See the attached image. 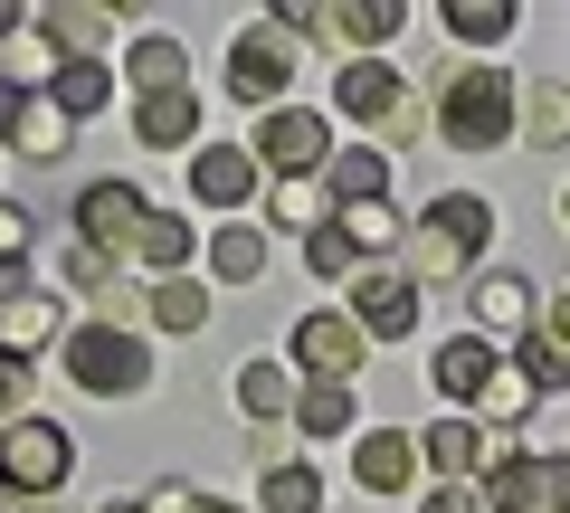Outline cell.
<instances>
[{"label":"cell","instance_id":"cell-30","mask_svg":"<svg viewBox=\"0 0 570 513\" xmlns=\"http://www.w3.org/2000/svg\"><path fill=\"white\" fill-rule=\"evenodd\" d=\"M153 324H163V333H200L209 324V295L190 286V276H163V286H153Z\"/></svg>","mask_w":570,"mask_h":513},{"label":"cell","instance_id":"cell-25","mask_svg":"<svg viewBox=\"0 0 570 513\" xmlns=\"http://www.w3.org/2000/svg\"><path fill=\"white\" fill-rule=\"evenodd\" d=\"M134 257H142V267H163V276H181V267H190V219L153 209V219L134 228Z\"/></svg>","mask_w":570,"mask_h":513},{"label":"cell","instance_id":"cell-9","mask_svg":"<svg viewBox=\"0 0 570 513\" xmlns=\"http://www.w3.org/2000/svg\"><path fill=\"white\" fill-rule=\"evenodd\" d=\"M352 324H362L371 343H409V333H419V276L362 267L352 276Z\"/></svg>","mask_w":570,"mask_h":513},{"label":"cell","instance_id":"cell-43","mask_svg":"<svg viewBox=\"0 0 570 513\" xmlns=\"http://www.w3.org/2000/svg\"><path fill=\"white\" fill-rule=\"evenodd\" d=\"M20 115H29V86H20V77H0V134H20Z\"/></svg>","mask_w":570,"mask_h":513},{"label":"cell","instance_id":"cell-23","mask_svg":"<svg viewBox=\"0 0 570 513\" xmlns=\"http://www.w3.org/2000/svg\"><path fill=\"white\" fill-rule=\"evenodd\" d=\"M39 29H48L58 48H67V67H77V58H96V48L115 39V10H86V0H67V10H48Z\"/></svg>","mask_w":570,"mask_h":513},{"label":"cell","instance_id":"cell-24","mask_svg":"<svg viewBox=\"0 0 570 513\" xmlns=\"http://www.w3.org/2000/svg\"><path fill=\"white\" fill-rule=\"evenodd\" d=\"M238 410H247V418H285V410H295V371L257 352V362L238 371Z\"/></svg>","mask_w":570,"mask_h":513},{"label":"cell","instance_id":"cell-6","mask_svg":"<svg viewBox=\"0 0 570 513\" xmlns=\"http://www.w3.org/2000/svg\"><path fill=\"white\" fill-rule=\"evenodd\" d=\"M333 105H343L352 124H381L390 144H409V124H419V96L400 86V67H390V58H352L343 77H333Z\"/></svg>","mask_w":570,"mask_h":513},{"label":"cell","instance_id":"cell-34","mask_svg":"<svg viewBox=\"0 0 570 513\" xmlns=\"http://www.w3.org/2000/svg\"><path fill=\"white\" fill-rule=\"evenodd\" d=\"M10 144L39 152V162H58V152H67V115H58L48 96H29V115H20V134H10Z\"/></svg>","mask_w":570,"mask_h":513},{"label":"cell","instance_id":"cell-18","mask_svg":"<svg viewBox=\"0 0 570 513\" xmlns=\"http://www.w3.org/2000/svg\"><path fill=\"white\" fill-rule=\"evenodd\" d=\"M485 447H494V437L475 428V418H438V428H419V456L438 466V485H466V475H485Z\"/></svg>","mask_w":570,"mask_h":513},{"label":"cell","instance_id":"cell-20","mask_svg":"<svg viewBox=\"0 0 570 513\" xmlns=\"http://www.w3.org/2000/svg\"><path fill=\"white\" fill-rule=\"evenodd\" d=\"M48 343H67L58 295H20V305L0 314V352H10V362H20V352H48Z\"/></svg>","mask_w":570,"mask_h":513},{"label":"cell","instance_id":"cell-39","mask_svg":"<svg viewBox=\"0 0 570 513\" xmlns=\"http://www.w3.org/2000/svg\"><path fill=\"white\" fill-rule=\"evenodd\" d=\"M532 333H542V343L570 362V286H551V305H542V324H532Z\"/></svg>","mask_w":570,"mask_h":513},{"label":"cell","instance_id":"cell-37","mask_svg":"<svg viewBox=\"0 0 570 513\" xmlns=\"http://www.w3.org/2000/svg\"><path fill=\"white\" fill-rule=\"evenodd\" d=\"M305 267H314V276H352V267H362V257H352V238H343V219H324V228L305 238Z\"/></svg>","mask_w":570,"mask_h":513},{"label":"cell","instance_id":"cell-40","mask_svg":"<svg viewBox=\"0 0 570 513\" xmlns=\"http://www.w3.org/2000/svg\"><path fill=\"white\" fill-rule=\"evenodd\" d=\"M419 513H485V485H428Z\"/></svg>","mask_w":570,"mask_h":513},{"label":"cell","instance_id":"cell-13","mask_svg":"<svg viewBox=\"0 0 570 513\" xmlns=\"http://www.w3.org/2000/svg\"><path fill=\"white\" fill-rule=\"evenodd\" d=\"M190 190H200L209 209H247L257 200V152L247 144H200L190 152Z\"/></svg>","mask_w":570,"mask_h":513},{"label":"cell","instance_id":"cell-26","mask_svg":"<svg viewBox=\"0 0 570 513\" xmlns=\"http://www.w3.org/2000/svg\"><path fill=\"white\" fill-rule=\"evenodd\" d=\"M105 96H115V77H105V58H77V67H58V86H48V105H58L67 124H77V115H96Z\"/></svg>","mask_w":570,"mask_h":513},{"label":"cell","instance_id":"cell-22","mask_svg":"<svg viewBox=\"0 0 570 513\" xmlns=\"http://www.w3.org/2000/svg\"><path fill=\"white\" fill-rule=\"evenodd\" d=\"M352 418H362V391H352V381H305V391H295V428L305 437H343Z\"/></svg>","mask_w":570,"mask_h":513},{"label":"cell","instance_id":"cell-4","mask_svg":"<svg viewBox=\"0 0 570 513\" xmlns=\"http://www.w3.org/2000/svg\"><path fill=\"white\" fill-rule=\"evenodd\" d=\"M67 381L86 399H134V391H153V352L124 324H77L67 333Z\"/></svg>","mask_w":570,"mask_h":513},{"label":"cell","instance_id":"cell-19","mask_svg":"<svg viewBox=\"0 0 570 513\" xmlns=\"http://www.w3.org/2000/svg\"><path fill=\"white\" fill-rule=\"evenodd\" d=\"M324 190H333V200H352V209L381 200V190H390V152H381V144H343V152L324 162Z\"/></svg>","mask_w":570,"mask_h":513},{"label":"cell","instance_id":"cell-27","mask_svg":"<svg viewBox=\"0 0 570 513\" xmlns=\"http://www.w3.org/2000/svg\"><path fill=\"white\" fill-rule=\"evenodd\" d=\"M438 20H448L466 48H494V39H513V0H448Z\"/></svg>","mask_w":570,"mask_h":513},{"label":"cell","instance_id":"cell-44","mask_svg":"<svg viewBox=\"0 0 570 513\" xmlns=\"http://www.w3.org/2000/svg\"><path fill=\"white\" fill-rule=\"evenodd\" d=\"M96 513H142V504H96Z\"/></svg>","mask_w":570,"mask_h":513},{"label":"cell","instance_id":"cell-7","mask_svg":"<svg viewBox=\"0 0 570 513\" xmlns=\"http://www.w3.org/2000/svg\"><path fill=\"white\" fill-rule=\"evenodd\" d=\"M247 152H257V171H276V181H314V171L333 162V124L305 115V105H276Z\"/></svg>","mask_w":570,"mask_h":513},{"label":"cell","instance_id":"cell-11","mask_svg":"<svg viewBox=\"0 0 570 513\" xmlns=\"http://www.w3.org/2000/svg\"><path fill=\"white\" fill-rule=\"evenodd\" d=\"M142 219H153V200H142L134 181H86V200H77V238L105 247V257H124Z\"/></svg>","mask_w":570,"mask_h":513},{"label":"cell","instance_id":"cell-3","mask_svg":"<svg viewBox=\"0 0 570 513\" xmlns=\"http://www.w3.org/2000/svg\"><path fill=\"white\" fill-rule=\"evenodd\" d=\"M485 513H570V456H542V447H485Z\"/></svg>","mask_w":570,"mask_h":513},{"label":"cell","instance_id":"cell-41","mask_svg":"<svg viewBox=\"0 0 570 513\" xmlns=\"http://www.w3.org/2000/svg\"><path fill=\"white\" fill-rule=\"evenodd\" d=\"M20 399H29V371L0 352V418H20Z\"/></svg>","mask_w":570,"mask_h":513},{"label":"cell","instance_id":"cell-12","mask_svg":"<svg viewBox=\"0 0 570 513\" xmlns=\"http://www.w3.org/2000/svg\"><path fill=\"white\" fill-rule=\"evenodd\" d=\"M362 352H371V333L352 324V314H305V324H295V362H305L314 381H352Z\"/></svg>","mask_w":570,"mask_h":513},{"label":"cell","instance_id":"cell-35","mask_svg":"<svg viewBox=\"0 0 570 513\" xmlns=\"http://www.w3.org/2000/svg\"><path fill=\"white\" fill-rule=\"evenodd\" d=\"M266 219H276V228H305V238H314V228H324V200H314V181H276Z\"/></svg>","mask_w":570,"mask_h":513},{"label":"cell","instance_id":"cell-33","mask_svg":"<svg viewBox=\"0 0 570 513\" xmlns=\"http://www.w3.org/2000/svg\"><path fill=\"white\" fill-rule=\"evenodd\" d=\"M124 67H134V86H142V96H163V86H190V67H181V48H171V39H142Z\"/></svg>","mask_w":570,"mask_h":513},{"label":"cell","instance_id":"cell-42","mask_svg":"<svg viewBox=\"0 0 570 513\" xmlns=\"http://www.w3.org/2000/svg\"><path fill=\"white\" fill-rule=\"evenodd\" d=\"M190 504H200V494H190V485H171V475H163L153 494H142V513H190Z\"/></svg>","mask_w":570,"mask_h":513},{"label":"cell","instance_id":"cell-8","mask_svg":"<svg viewBox=\"0 0 570 513\" xmlns=\"http://www.w3.org/2000/svg\"><path fill=\"white\" fill-rule=\"evenodd\" d=\"M285 86H295V29L285 20H247L238 48H228V96L266 105V96H285Z\"/></svg>","mask_w":570,"mask_h":513},{"label":"cell","instance_id":"cell-31","mask_svg":"<svg viewBox=\"0 0 570 513\" xmlns=\"http://www.w3.org/2000/svg\"><path fill=\"white\" fill-rule=\"evenodd\" d=\"M532 399H542V391H532L523 371H494V391L475 399V410H485V437H494V428H523V418H532Z\"/></svg>","mask_w":570,"mask_h":513},{"label":"cell","instance_id":"cell-21","mask_svg":"<svg viewBox=\"0 0 570 513\" xmlns=\"http://www.w3.org/2000/svg\"><path fill=\"white\" fill-rule=\"evenodd\" d=\"M257 504L266 513H324V475L305 456H276V466H257Z\"/></svg>","mask_w":570,"mask_h":513},{"label":"cell","instance_id":"cell-28","mask_svg":"<svg viewBox=\"0 0 570 513\" xmlns=\"http://www.w3.org/2000/svg\"><path fill=\"white\" fill-rule=\"evenodd\" d=\"M523 144H570V86H523Z\"/></svg>","mask_w":570,"mask_h":513},{"label":"cell","instance_id":"cell-17","mask_svg":"<svg viewBox=\"0 0 570 513\" xmlns=\"http://www.w3.org/2000/svg\"><path fill=\"white\" fill-rule=\"evenodd\" d=\"M532 324H542V305H532L523 276H485L475 286V343H523Z\"/></svg>","mask_w":570,"mask_h":513},{"label":"cell","instance_id":"cell-14","mask_svg":"<svg viewBox=\"0 0 570 513\" xmlns=\"http://www.w3.org/2000/svg\"><path fill=\"white\" fill-rule=\"evenodd\" d=\"M352 485H362V494H409V485H419V437L362 428V447H352Z\"/></svg>","mask_w":570,"mask_h":513},{"label":"cell","instance_id":"cell-16","mask_svg":"<svg viewBox=\"0 0 570 513\" xmlns=\"http://www.w3.org/2000/svg\"><path fill=\"white\" fill-rule=\"evenodd\" d=\"M494 371H504V362H494V343H475V333H456V343L428 352V381H438L448 399H466V410L494 391Z\"/></svg>","mask_w":570,"mask_h":513},{"label":"cell","instance_id":"cell-36","mask_svg":"<svg viewBox=\"0 0 570 513\" xmlns=\"http://www.w3.org/2000/svg\"><path fill=\"white\" fill-rule=\"evenodd\" d=\"M58 267H67V286H86V295H105V305H115V257H105V247H86V238H77Z\"/></svg>","mask_w":570,"mask_h":513},{"label":"cell","instance_id":"cell-10","mask_svg":"<svg viewBox=\"0 0 570 513\" xmlns=\"http://www.w3.org/2000/svg\"><path fill=\"white\" fill-rule=\"evenodd\" d=\"M285 29H314V39H333V48H381V39H400V20H409V0H343V10H276Z\"/></svg>","mask_w":570,"mask_h":513},{"label":"cell","instance_id":"cell-15","mask_svg":"<svg viewBox=\"0 0 570 513\" xmlns=\"http://www.w3.org/2000/svg\"><path fill=\"white\" fill-rule=\"evenodd\" d=\"M200 134V86H163V96H134V144L181 152Z\"/></svg>","mask_w":570,"mask_h":513},{"label":"cell","instance_id":"cell-2","mask_svg":"<svg viewBox=\"0 0 570 513\" xmlns=\"http://www.w3.org/2000/svg\"><path fill=\"white\" fill-rule=\"evenodd\" d=\"M494 238V200H475V190H448V200L419 209V295L448 286V276H466L475 257H485Z\"/></svg>","mask_w":570,"mask_h":513},{"label":"cell","instance_id":"cell-32","mask_svg":"<svg viewBox=\"0 0 570 513\" xmlns=\"http://www.w3.org/2000/svg\"><path fill=\"white\" fill-rule=\"evenodd\" d=\"M343 238H352V257H381V247H400V209H390V200L343 209Z\"/></svg>","mask_w":570,"mask_h":513},{"label":"cell","instance_id":"cell-45","mask_svg":"<svg viewBox=\"0 0 570 513\" xmlns=\"http://www.w3.org/2000/svg\"><path fill=\"white\" fill-rule=\"evenodd\" d=\"M561 219H570V190H561Z\"/></svg>","mask_w":570,"mask_h":513},{"label":"cell","instance_id":"cell-5","mask_svg":"<svg viewBox=\"0 0 570 513\" xmlns=\"http://www.w3.org/2000/svg\"><path fill=\"white\" fill-rule=\"evenodd\" d=\"M67 475H77V437L58 418H10V437H0V485L10 494H58Z\"/></svg>","mask_w":570,"mask_h":513},{"label":"cell","instance_id":"cell-29","mask_svg":"<svg viewBox=\"0 0 570 513\" xmlns=\"http://www.w3.org/2000/svg\"><path fill=\"white\" fill-rule=\"evenodd\" d=\"M266 267V238H257V228H219V238H209V276H228V286H247V276H257Z\"/></svg>","mask_w":570,"mask_h":513},{"label":"cell","instance_id":"cell-1","mask_svg":"<svg viewBox=\"0 0 570 513\" xmlns=\"http://www.w3.org/2000/svg\"><path fill=\"white\" fill-rule=\"evenodd\" d=\"M513 124H523V86H513L494 58H466V67L438 77V134H448L456 152H494Z\"/></svg>","mask_w":570,"mask_h":513},{"label":"cell","instance_id":"cell-38","mask_svg":"<svg viewBox=\"0 0 570 513\" xmlns=\"http://www.w3.org/2000/svg\"><path fill=\"white\" fill-rule=\"evenodd\" d=\"M29 238H39V219H29L20 200H0V267H20V257H29Z\"/></svg>","mask_w":570,"mask_h":513},{"label":"cell","instance_id":"cell-46","mask_svg":"<svg viewBox=\"0 0 570 513\" xmlns=\"http://www.w3.org/2000/svg\"><path fill=\"white\" fill-rule=\"evenodd\" d=\"M0 513H10V504H0Z\"/></svg>","mask_w":570,"mask_h":513}]
</instances>
